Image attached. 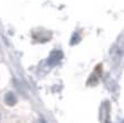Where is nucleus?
<instances>
[{"label":"nucleus","instance_id":"1","mask_svg":"<svg viewBox=\"0 0 124 123\" xmlns=\"http://www.w3.org/2000/svg\"><path fill=\"white\" fill-rule=\"evenodd\" d=\"M62 59H63V52L59 50V49H54V50H52V53L49 54L47 63H48L49 66H55V65H57Z\"/></svg>","mask_w":124,"mask_h":123},{"label":"nucleus","instance_id":"2","mask_svg":"<svg viewBox=\"0 0 124 123\" xmlns=\"http://www.w3.org/2000/svg\"><path fill=\"white\" fill-rule=\"evenodd\" d=\"M5 102H6L7 105L12 106L17 103V97H16V95H15L12 92H8V93L5 95Z\"/></svg>","mask_w":124,"mask_h":123}]
</instances>
